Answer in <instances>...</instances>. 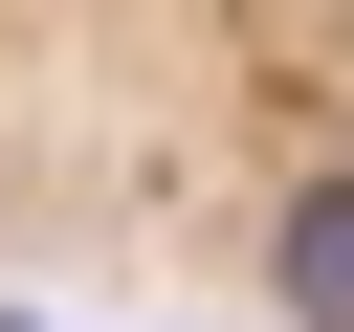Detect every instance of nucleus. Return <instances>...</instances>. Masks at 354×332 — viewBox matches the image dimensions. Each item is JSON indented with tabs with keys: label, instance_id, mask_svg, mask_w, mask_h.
<instances>
[{
	"label": "nucleus",
	"instance_id": "f257e3e1",
	"mask_svg": "<svg viewBox=\"0 0 354 332\" xmlns=\"http://www.w3.org/2000/svg\"><path fill=\"white\" fill-rule=\"evenodd\" d=\"M0 288L354 332V0H0Z\"/></svg>",
	"mask_w": 354,
	"mask_h": 332
}]
</instances>
